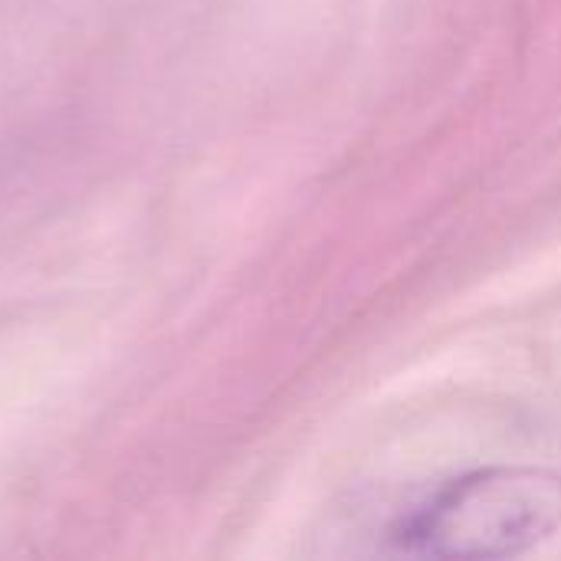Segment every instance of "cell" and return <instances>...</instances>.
Instances as JSON below:
<instances>
[{"mask_svg":"<svg viewBox=\"0 0 561 561\" xmlns=\"http://www.w3.org/2000/svg\"><path fill=\"white\" fill-rule=\"evenodd\" d=\"M559 523V477L533 467H490L440 486L391 529V542L411 556L506 559L549 539Z\"/></svg>","mask_w":561,"mask_h":561,"instance_id":"6da1fadb","label":"cell"}]
</instances>
